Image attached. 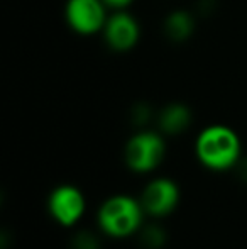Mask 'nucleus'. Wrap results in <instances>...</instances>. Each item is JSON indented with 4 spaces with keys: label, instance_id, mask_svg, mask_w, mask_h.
Returning a JSON list of instances; mask_svg holds the SVG:
<instances>
[{
    "label": "nucleus",
    "instance_id": "f03ea898",
    "mask_svg": "<svg viewBox=\"0 0 247 249\" xmlns=\"http://www.w3.org/2000/svg\"><path fill=\"white\" fill-rule=\"evenodd\" d=\"M144 209L141 200L129 195H114L102 203L99 210L100 229L112 237H127L142 226Z\"/></svg>",
    "mask_w": 247,
    "mask_h": 249
},
{
    "label": "nucleus",
    "instance_id": "20e7f679",
    "mask_svg": "<svg viewBox=\"0 0 247 249\" xmlns=\"http://www.w3.org/2000/svg\"><path fill=\"white\" fill-rule=\"evenodd\" d=\"M107 5L103 0H68L66 20L69 27L78 34L88 36L105 27Z\"/></svg>",
    "mask_w": 247,
    "mask_h": 249
},
{
    "label": "nucleus",
    "instance_id": "6e6552de",
    "mask_svg": "<svg viewBox=\"0 0 247 249\" xmlns=\"http://www.w3.org/2000/svg\"><path fill=\"white\" fill-rule=\"evenodd\" d=\"M191 114L181 104H171L159 115V127L166 134H180L190 125Z\"/></svg>",
    "mask_w": 247,
    "mask_h": 249
},
{
    "label": "nucleus",
    "instance_id": "f257e3e1",
    "mask_svg": "<svg viewBox=\"0 0 247 249\" xmlns=\"http://www.w3.org/2000/svg\"><path fill=\"white\" fill-rule=\"evenodd\" d=\"M197 158L203 166L214 171H225L241 161L239 136L227 125H210L198 134Z\"/></svg>",
    "mask_w": 247,
    "mask_h": 249
},
{
    "label": "nucleus",
    "instance_id": "423d86ee",
    "mask_svg": "<svg viewBox=\"0 0 247 249\" xmlns=\"http://www.w3.org/2000/svg\"><path fill=\"white\" fill-rule=\"evenodd\" d=\"M180 200L178 185L169 178H156L144 188L141 205L152 217H165L175 210Z\"/></svg>",
    "mask_w": 247,
    "mask_h": 249
},
{
    "label": "nucleus",
    "instance_id": "9d476101",
    "mask_svg": "<svg viewBox=\"0 0 247 249\" xmlns=\"http://www.w3.org/2000/svg\"><path fill=\"white\" fill-rule=\"evenodd\" d=\"M141 241L148 249H156V248L163 246V243H165V232H163L161 227L149 226V227H146V229L142 231Z\"/></svg>",
    "mask_w": 247,
    "mask_h": 249
},
{
    "label": "nucleus",
    "instance_id": "39448f33",
    "mask_svg": "<svg viewBox=\"0 0 247 249\" xmlns=\"http://www.w3.org/2000/svg\"><path fill=\"white\" fill-rule=\"evenodd\" d=\"M85 197L73 185H61L48 200V209L53 219L61 226H73L85 213Z\"/></svg>",
    "mask_w": 247,
    "mask_h": 249
},
{
    "label": "nucleus",
    "instance_id": "1a4fd4ad",
    "mask_svg": "<svg viewBox=\"0 0 247 249\" xmlns=\"http://www.w3.org/2000/svg\"><path fill=\"white\" fill-rule=\"evenodd\" d=\"M191 31H193V19L186 12H181V10L175 12L166 20V33L175 41L186 39L191 34Z\"/></svg>",
    "mask_w": 247,
    "mask_h": 249
},
{
    "label": "nucleus",
    "instance_id": "0eeeda50",
    "mask_svg": "<svg viewBox=\"0 0 247 249\" xmlns=\"http://www.w3.org/2000/svg\"><path fill=\"white\" fill-rule=\"evenodd\" d=\"M103 33H105V39L112 50L127 51L139 39V24L129 14L115 12L107 19Z\"/></svg>",
    "mask_w": 247,
    "mask_h": 249
},
{
    "label": "nucleus",
    "instance_id": "f8f14e48",
    "mask_svg": "<svg viewBox=\"0 0 247 249\" xmlns=\"http://www.w3.org/2000/svg\"><path fill=\"white\" fill-rule=\"evenodd\" d=\"M132 0H103V3H105L107 7H110V9H115V10H122L125 9L127 5H131Z\"/></svg>",
    "mask_w": 247,
    "mask_h": 249
},
{
    "label": "nucleus",
    "instance_id": "ddd939ff",
    "mask_svg": "<svg viewBox=\"0 0 247 249\" xmlns=\"http://www.w3.org/2000/svg\"><path fill=\"white\" fill-rule=\"evenodd\" d=\"M237 164H241V168H239V171H241L242 180H246V181H247V160H244V161H239Z\"/></svg>",
    "mask_w": 247,
    "mask_h": 249
},
{
    "label": "nucleus",
    "instance_id": "7ed1b4c3",
    "mask_svg": "<svg viewBox=\"0 0 247 249\" xmlns=\"http://www.w3.org/2000/svg\"><path fill=\"white\" fill-rule=\"evenodd\" d=\"M165 158V141L158 132L142 131L132 136L125 146V163L137 173H148Z\"/></svg>",
    "mask_w": 247,
    "mask_h": 249
},
{
    "label": "nucleus",
    "instance_id": "9b49d317",
    "mask_svg": "<svg viewBox=\"0 0 247 249\" xmlns=\"http://www.w3.org/2000/svg\"><path fill=\"white\" fill-rule=\"evenodd\" d=\"M75 249H99V241L93 234L90 232H82L75 237V243H73Z\"/></svg>",
    "mask_w": 247,
    "mask_h": 249
}]
</instances>
